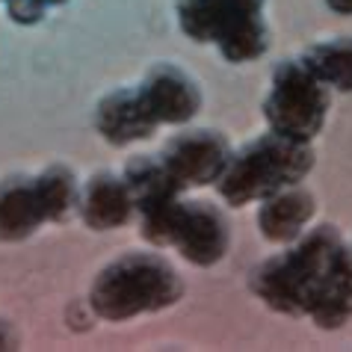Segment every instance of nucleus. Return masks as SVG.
<instances>
[{
    "instance_id": "f3484780",
    "label": "nucleus",
    "mask_w": 352,
    "mask_h": 352,
    "mask_svg": "<svg viewBox=\"0 0 352 352\" xmlns=\"http://www.w3.org/2000/svg\"><path fill=\"white\" fill-rule=\"evenodd\" d=\"M338 15H352V0H326Z\"/></svg>"
},
{
    "instance_id": "2eb2a0df",
    "label": "nucleus",
    "mask_w": 352,
    "mask_h": 352,
    "mask_svg": "<svg viewBox=\"0 0 352 352\" xmlns=\"http://www.w3.org/2000/svg\"><path fill=\"white\" fill-rule=\"evenodd\" d=\"M36 190L42 199V208L47 213V222H63L68 213L77 208V178L63 163H54L47 169L36 172Z\"/></svg>"
},
{
    "instance_id": "423d86ee",
    "label": "nucleus",
    "mask_w": 352,
    "mask_h": 352,
    "mask_svg": "<svg viewBox=\"0 0 352 352\" xmlns=\"http://www.w3.org/2000/svg\"><path fill=\"white\" fill-rule=\"evenodd\" d=\"M329 104V86L311 72L302 56L281 60L272 68L270 95L263 101V116L270 122V131H278L290 140L311 142L322 131Z\"/></svg>"
},
{
    "instance_id": "9d476101",
    "label": "nucleus",
    "mask_w": 352,
    "mask_h": 352,
    "mask_svg": "<svg viewBox=\"0 0 352 352\" xmlns=\"http://www.w3.org/2000/svg\"><path fill=\"white\" fill-rule=\"evenodd\" d=\"M77 210L83 222L95 231L119 228L133 217V199L124 178L119 172L101 169L86 178V184L77 192Z\"/></svg>"
},
{
    "instance_id": "4468645a",
    "label": "nucleus",
    "mask_w": 352,
    "mask_h": 352,
    "mask_svg": "<svg viewBox=\"0 0 352 352\" xmlns=\"http://www.w3.org/2000/svg\"><path fill=\"white\" fill-rule=\"evenodd\" d=\"M302 60L326 86L352 92V36H331L311 45Z\"/></svg>"
},
{
    "instance_id": "20e7f679",
    "label": "nucleus",
    "mask_w": 352,
    "mask_h": 352,
    "mask_svg": "<svg viewBox=\"0 0 352 352\" xmlns=\"http://www.w3.org/2000/svg\"><path fill=\"white\" fill-rule=\"evenodd\" d=\"M140 234L151 246H175L199 267L222 261L228 252V219L213 201L172 195L140 210Z\"/></svg>"
},
{
    "instance_id": "f8f14e48",
    "label": "nucleus",
    "mask_w": 352,
    "mask_h": 352,
    "mask_svg": "<svg viewBox=\"0 0 352 352\" xmlns=\"http://www.w3.org/2000/svg\"><path fill=\"white\" fill-rule=\"evenodd\" d=\"M311 217H314V192H308L299 184H290V187L261 199L258 228L272 243H293L305 231Z\"/></svg>"
},
{
    "instance_id": "7ed1b4c3",
    "label": "nucleus",
    "mask_w": 352,
    "mask_h": 352,
    "mask_svg": "<svg viewBox=\"0 0 352 352\" xmlns=\"http://www.w3.org/2000/svg\"><path fill=\"white\" fill-rule=\"evenodd\" d=\"M184 285L169 261L157 252H124L113 258L92 281V308L104 320H131L169 308L181 299Z\"/></svg>"
},
{
    "instance_id": "ddd939ff",
    "label": "nucleus",
    "mask_w": 352,
    "mask_h": 352,
    "mask_svg": "<svg viewBox=\"0 0 352 352\" xmlns=\"http://www.w3.org/2000/svg\"><path fill=\"white\" fill-rule=\"evenodd\" d=\"M122 178L131 190L136 213L184 192L178 187V181L169 175V169L163 166L160 154H133V157L128 160V166H124Z\"/></svg>"
},
{
    "instance_id": "9b49d317",
    "label": "nucleus",
    "mask_w": 352,
    "mask_h": 352,
    "mask_svg": "<svg viewBox=\"0 0 352 352\" xmlns=\"http://www.w3.org/2000/svg\"><path fill=\"white\" fill-rule=\"evenodd\" d=\"M47 222L36 175H6L0 181V240H24Z\"/></svg>"
},
{
    "instance_id": "1a4fd4ad",
    "label": "nucleus",
    "mask_w": 352,
    "mask_h": 352,
    "mask_svg": "<svg viewBox=\"0 0 352 352\" xmlns=\"http://www.w3.org/2000/svg\"><path fill=\"white\" fill-rule=\"evenodd\" d=\"M95 128L113 145H128L136 140H148L160 128V122L145 107L136 86H119L107 92L95 107Z\"/></svg>"
},
{
    "instance_id": "f03ea898",
    "label": "nucleus",
    "mask_w": 352,
    "mask_h": 352,
    "mask_svg": "<svg viewBox=\"0 0 352 352\" xmlns=\"http://www.w3.org/2000/svg\"><path fill=\"white\" fill-rule=\"evenodd\" d=\"M314 166L311 142L290 140L278 131H267L246 142L237 154H228L217 190L231 208H243L258 199L299 184Z\"/></svg>"
},
{
    "instance_id": "f257e3e1",
    "label": "nucleus",
    "mask_w": 352,
    "mask_h": 352,
    "mask_svg": "<svg viewBox=\"0 0 352 352\" xmlns=\"http://www.w3.org/2000/svg\"><path fill=\"white\" fill-rule=\"evenodd\" d=\"M252 290L272 311L308 314L322 329H338L352 317V249L335 225L305 228L252 272Z\"/></svg>"
},
{
    "instance_id": "0eeeda50",
    "label": "nucleus",
    "mask_w": 352,
    "mask_h": 352,
    "mask_svg": "<svg viewBox=\"0 0 352 352\" xmlns=\"http://www.w3.org/2000/svg\"><path fill=\"white\" fill-rule=\"evenodd\" d=\"M228 140L219 131L210 128H190L175 133L169 142L163 145L160 160L169 169V175L178 181L181 190L187 187H204L213 184L222 175L225 163H228Z\"/></svg>"
},
{
    "instance_id": "6e6552de",
    "label": "nucleus",
    "mask_w": 352,
    "mask_h": 352,
    "mask_svg": "<svg viewBox=\"0 0 352 352\" xmlns=\"http://www.w3.org/2000/svg\"><path fill=\"white\" fill-rule=\"evenodd\" d=\"M145 107L160 124H184L201 107V92L192 77L175 63H157L148 68L142 83L136 86Z\"/></svg>"
},
{
    "instance_id": "a211bd4d",
    "label": "nucleus",
    "mask_w": 352,
    "mask_h": 352,
    "mask_svg": "<svg viewBox=\"0 0 352 352\" xmlns=\"http://www.w3.org/2000/svg\"><path fill=\"white\" fill-rule=\"evenodd\" d=\"M38 6H54V3H63V0H36Z\"/></svg>"
},
{
    "instance_id": "39448f33",
    "label": "nucleus",
    "mask_w": 352,
    "mask_h": 352,
    "mask_svg": "<svg viewBox=\"0 0 352 352\" xmlns=\"http://www.w3.org/2000/svg\"><path fill=\"white\" fill-rule=\"evenodd\" d=\"M263 0H178L181 30L195 42H217L225 60L249 63L270 45Z\"/></svg>"
},
{
    "instance_id": "dca6fc26",
    "label": "nucleus",
    "mask_w": 352,
    "mask_h": 352,
    "mask_svg": "<svg viewBox=\"0 0 352 352\" xmlns=\"http://www.w3.org/2000/svg\"><path fill=\"white\" fill-rule=\"evenodd\" d=\"M12 329H9V322L6 320H0V349H9L12 346Z\"/></svg>"
}]
</instances>
